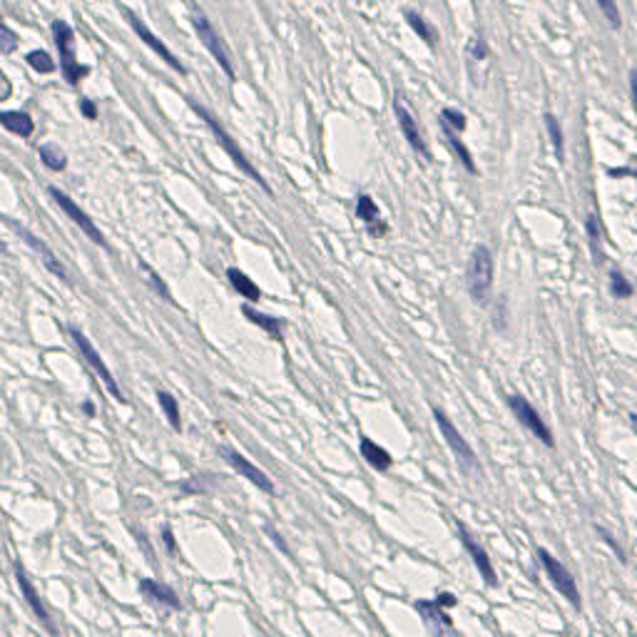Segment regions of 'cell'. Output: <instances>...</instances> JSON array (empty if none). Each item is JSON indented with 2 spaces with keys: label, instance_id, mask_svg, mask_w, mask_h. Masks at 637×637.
Listing matches in <instances>:
<instances>
[{
  "label": "cell",
  "instance_id": "cell-30",
  "mask_svg": "<svg viewBox=\"0 0 637 637\" xmlns=\"http://www.w3.org/2000/svg\"><path fill=\"white\" fill-rule=\"evenodd\" d=\"M441 125L451 127V130H455V132H463V130H466V125H468V119H466V115H463L461 110L444 108V110H441Z\"/></svg>",
  "mask_w": 637,
  "mask_h": 637
},
{
  "label": "cell",
  "instance_id": "cell-27",
  "mask_svg": "<svg viewBox=\"0 0 637 637\" xmlns=\"http://www.w3.org/2000/svg\"><path fill=\"white\" fill-rule=\"evenodd\" d=\"M40 159H43V165L50 167L52 172H63L65 165H68V157H65V152L57 145H43L40 147Z\"/></svg>",
  "mask_w": 637,
  "mask_h": 637
},
{
  "label": "cell",
  "instance_id": "cell-13",
  "mask_svg": "<svg viewBox=\"0 0 637 637\" xmlns=\"http://www.w3.org/2000/svg\"><path fill=\"white\" fill-rule=\"evenodd\" d=\"M458 535H461V543H463V548L468 550V555H471L473 565L478 568V573L483 575L485 585L495 587V585H498V575H495L493 560H490L488 552L483 550V546H478L476 538H473V535L468 533L466 525H463V523H458Z\"/></svg>",
  "mask_w": 637,
  "mask_h": 637
},
{
  "label": "cell",
  "instance_id": "cell-8",
  "mask_svg": "<svg viewBox=\"0 0 637 637\" xmlns=\"http://www.w3.org/2000/svg\"><path fill=\"white\" fill-rule=\"evenodd\" d=\"M122 15H125V20H127V23H130V28L135 30V35H137V38H140V40H142V43L149 47V50H154V52H157V55L162 57V60H165V63L170 65V68L175 70V73H180V75H187V68H184V65H182V60H180V57H177L175 52H172L170 47H167L165 43H162V40H159L157 35H154L152 30H149L147 25L142 23V17L137 15L135 10H130V8H122Z\"/></svg>",
  "mask_w": 637,
  "mask_h": 637
},
{
  "label": "cell",
  "instance_id": "cell-21",
  "mask_svg": "<svg viewBox=\"0 0 637 637\" xmlns=\"http://www.w3.org/2000/svg\"><path fill=\"white\" fill-rule=\"evenodd\" d=\"M227 279H229V284L237 289L239 296H244V299H249V302H259L262 289H259V286H256L254 281H251V279L242 272V269H237V267L227 269Z\"/></svg>",
  "mask_w": 637,
  "mask_h": 637
},
{
  "label": "cell",
  "instance_id": "cell-25",
  "mask_svg": "<svg viewBox=\"0 0 637 637\" xmlns=\"http://www.w3.org/2000/svg\"><path fill=\"white\" fill-rule=\"evenodd\" d=\"M406 23H409L411 28H413V33L418 35V38H421L423 43H428L431 47L436 45V30H433L431 25H428L426 20H423V17L418 15L416 10H406Z\"/></svg>",
  "mask_w": 637,
  "mask_h": 637
},
{
  "label": "cell",
  "instance_id": "cell-24",
  "mask_svg": "<svg viewBox=\"0 0 637 637\" xmlns=\"http://www.w3.org/2000/svg\"><path fill=\"white\" fill-rule=\"evenodd\" d=\"M546 127H548V135H550V142H552V149H555L557 162H563L565 159V137H563V130H560V122H557L555 115L546 112Z\"/></svg>",
  "mask_w": 637,
  "mask_h": 637
},
{
  "label": "cell",
  "instance_id": "cell-10",
  "mask_svg": "<svg viewBox=\"0 0 637 637\" xmlns=\"http://www.w3.org/2000/svg\"><path fill=\"white\" fill-rule=\"evenodd\" d=\"M47 192H50V197L55 199V205L60 207V210H63L65 214L70 217V222H73V224H78V227L82 229V232H85L87 237H90L97 247H105V237H103V232H100V229H97V224L90 219V214H85V210H82V207H80L78 202H75V199H70L68 194H65V192H60V189H57V187H50V189H47Z\"/></svg>",
  "mask_w": 637,
  "mask_h": 637
},
{
  "label": "cell",
  "instance_id": "cell-7",
  "mask_svg": "<svg viewBox=\"0 0 637 637\" xmlns=\"http://www.w3.org/2000/svg\"><path fill=\"white\" fill-rule=\"evenodd\" d=\"M508 406H511V411H513V416L518 418V423L528 428V431L533 433V436L538 438L543 446H548V448L555 446V438H552L550 426H548V423L543 421V416L528 404V398L520 396V393H515V396L508 398Z\"/></svg>",
  "mask_w": 637,
  "mask_h": 637
},
{
  "label": "cell",
  "instance_id": "cell-20",
  "mask_svg": "<svg viewBox=\"0 0 637 637\" xmlns=\"http://www.w3.org/2000/svg\"><path fill=\"white\" fill-rule=\"evenodd\" d=\"M0 125L6 127L8 132L17 137H30L35 132V122L28 112L23 110H10V112H0Z\"/></svg>",
  "mask_w": 637,
  "mask_h": 637
},
{
  "label": "cell",
  "instance_id": "cell-34",
  "mask_svg": "<svg viewBox=\"0 0 637 637\" xmlns=\"http://www.w3.org/2000/svg\"><path fill=\"white\" fill-rule=\"evenodd\" d=\"M142 269H145V272H147L149 281H152V284L157 286V291H159V294H162V296H165V299H167V302H170V299H172V296H170V291H167V286L162 284V281H159V277H157V274H154L152 269H147V267H145V264H142Z\"/></svg>",
  "mask_w": 637,
  "mask_h": 637
},
{
  "label": "cell",
  "instance_id": "cell-35",
  "mask_svg": "<svg viewBox=\"0 0 637 637\" xmlns=\"http://www.w3.org/2000/svg\"><path fill=\"white\" fill-rule=\"evenodd\" d=\"M80 110H82V115H85L87 119H97V108L92 100H87V97H82L80 100Z\"/></svg>",
  "mask_w": 637,
  "mask_h": 637
},
{
  "label": "cell",
  "instance_id": "cell-17",
  "mask_svg": "<svg viewBox=\"0 0 637 637\" xmlns=\"http://www.w3.org/2000/svg\"><path fill=\"white\" fill-rule=\"evenodd\" d=\"M356 217L369 227V232L374 234V237H383V234L388 232V227L381 222L379 205H376L374 197H369V194H358L356 197Z\"/></svg>",
  "mask_w": 637,
  "mask_h": 637
},
{
  "label": "cell",
  "instance_id": "cell-36",
  "mask_svg": "<svg viewBox=\"0 0 637 637\" xmlns=\"http://www.w3.org/2000/svg\"><path fill=\"white\" fill-rule=\"evenodd\" d=\"M13 95V85H10V80L6 78V73L0 70V103L3 100H8V97Z\"/></svg>",
  "mask_w": 637,
  "mask_h": 637
},
{
  "label": "cell",
  "instance_id": "cell-2",
  "mask_svg": "<svg viewBox=\"0 0 637 637\" xmlns=\"http://www.w3.org/2000/svg\"><path fill=\"white\" fill-rule=\"evenodd\" d=\"M52 30V40H55L57 52H60V70H63V78L68 85H80L82 80L90 75V65L78 63L75 57V33L70 28V23L65 20H52L50 25Z\"/></svg>",
  "mask_w": 637,
  "mask_h": 637
},
{
  "label": "cell",
  "instance_id": "cell-3",
  "mask_svg": "<svg viewBox=\"0 0 637 637\" xmlns=\"http://www.w3.org/2000/svg\"><path fill=\"white\" fill-rule=\"evenodd\" d=\"M493 279H495V262L493 254L485 244H478L471 254V262H468V291L476 302L485 304L488 302V294L493 289Z\"/></svg>",
  "mask_w": 637,
  "mask_h": 637
},
{
  "label": "cell",
  "instance_id": "cell-14",
  "mask_svg": "<svg viewBox=\"0 0 637 637\" xmlns=\"http://www.w3.org/2000/svg\"><path fill=\"white\" fill-rule=\"evenodd\" d=\"M13 229H15V232L20 234V237H23V242L30 247V249H33V251H38V256H40V259H43V264H45V267L50 269V274H55V277L60 279V281H70L68 272H65V267H63V264H60V259H57V256L52 254L50 249H47V244H45V242H43V239H38V237H35V234H30L28 229H25V227H20V224H17V222H13Z\"/></svg>",
  "mask_w": 637,
  "mask_h": 637
},
{
  "label": "cell",
  "instance_id": "cell-40",
  "mask_svg": "<svg viewBox=\"0 0 637 637\" xmlns=\"http://www.w3.org/2000/svg\"><path fill=\"white\" fill-rule=\"evenodd\" d=\"M630 426L637 431V413H630Z\"/></svg>",
  "mask_w": 637,
  "mask_h": 637
},
{
  "label": "cell",
  "instance_id": "cell-32",
  "mask_svg": "<svg viewBox=\"0 0 637 637\" xmlns=\"http://www.w3.org/2000/svg\"><path fill=\"white\" fill-rule=\"evenodd\" d=\"M610 291H613V296H617V299H630V296L635 294V286H632L620 272H613L610 274Z\"/></svg>",
  "mask_w": 637,
  "mask_h": 637
},
{
  "label": "cell",
  "instance_id": "cell-39",
  "mask_svg": "<svg viewBox=\"0 0 637 637\" xmlns=\"http://www.w3.org/2000/svg\"><path fill=\"white\" fill-rule=\"evenodd\" d=\"M165 543H167V548H175V541H172V533H170V530H165Z\"/></svg>",
  "mask_w": 637,
  "mask_h": 637
},
{
  "label": "cell",
  "instance_id": "cell-11",
  "mask_svg": "<svg viewBox=\"0 0 637 637\" xmlns=\"http://www.w3.org/2000/svg\"><path fill=\"white\" fill-rule=\"evenodd\" d=\"M219 453L224 455V461H227L229 466H232L234 471H237L242 478H247V481H249V483H254L256 488H259V490H264V493H269V495L274 493V483H272V481H269V476L262 471V468H256L254 463H249V461H247L244 455H242V453H237V451H234V448H227V446H219Z\"/></svg>",
  "mask_w": 637,
  "mask_h": 637
},
{
  "label": "cell",
  "instance_id": "cell-26",
  "mask_svg": "<svg viewBox=\"0 0 637 637\" xmlns=\"http://www.w3.org/2000/svg\"><path fill=\"white\" fill-rule=\"evenodd\" d=\"M157 398H159V406H162V411H165V416H167V421L172 423V428H175V431H182V416H180V404H177V398L167 391H159Z\"/></svg>",
  "mask_w": 637,
  "mask_h": 637
},
{
  "label": "cell",
  "instance_id": "cell-19",
  "mask_svg": "<svg viewBox=\"0 0 637 637\" xmlns=\"http://www.w3.org/2000/svg\"><path fill=\"white\" fill-rule=\"evenodd\" d=\"M358 448H361V455L366 458V463H369L371 468H376V471H388V468L393 466V458L391 453H388L386 448H381L379 444H374L371 438H361V444H358Z\"/></svg>",
  "mask_w": 637,
  "mask_h": 637
},
{
  "label": "cell",
  "instance_id": "cell-41",
  "mask_svg": "<svg viewBox=\"0 0 637 637\" xmlns=\"http://www.w3.org/2000/svg\"><path fill=\"white\" fill-rule=\"evenodd\" d=\"M0 249H6V244H3V242H0Z\"/></svg>",
  "mask_w": 637,
  "mask_h": 637
},
{
  "label": "cell",
  "instance_id": "cell-1",
  "mask_svg": "<svg viewBox=\"0 0 637 637\" xmlns=\"http://www.w3.org/2000/svg\"><path fill=\"white\" fill-rule=\"evenodd\" d=\"M189 108H192L194 112L199 115V117L205 119V122H207V127H210V130H212V135H214V140H217V142H219V147H222L224 152L229 154V159H232L234 165H237L239 170L244 172V175L249 177V180H254V182L259 184V187H262L264 192L269 194V197H272V187H269V184H267V180H264V177H262V172L256 170V167L251 165L249 159H247V154L242 152V147H239V145H237V140H234V137L229 135V132L224 130L222 125H219V119H217L214 115H212L207 108H202V105H199V103H194V100H189Z\"/></svg>",
  "mask_w": 637,
  "mask_h": 637
},
{
  "label": "cell",
  "instance_id": "cell-12",
  "mask_svg": "<svg viewBox=\"0 0 637 637\" xmlns=\"http://www.w3.org/2000/svg\"><path fill=\"white\" fill-rule=\"evenodd\" d=\"M393 112H396L398 127H401V132H404L406 142H409L416 152L421 154L423 159H431V149H428V145H426V137H423L421 127H418L416 117L411 115V110L401 103V97H396V103H393Z\"/></svg>",
  "mask_w": 637,
  "mask_h": 637
},
{
  "label": "cell",
  "instance_id": "cell-37",
  "mask_svg": "<svg viewBox=\"0 0 637 637\" xmlns=\"http://www.w3.org/2000/svg\"><path fill=\"white\" fill-rule=\"evenodd\" d=\"M471 55L476 57V60H483V57L488 55V50H485V43H481V40H478V43H473V45H471Z\"/></svg>",
  "mask_w": 637,
  "mask_h": 637
},
{
  "label": "cell",
  "instance_id": "cell-4",
  "mask_svg": "<svg viewBox=\"0 0 637 637\" xmlns=\"http://www.w3.org/2000/svg\"><path fill=\"white\" fill-rule=\"evenodd\" d=\"M189 17H192V25H194V30H197L199 40H202V45L210 50V55L214 57L217 65L224 70V75H227L229 80H234V63H232V55H229V47L222 40V35L217 33V28L210 23V17L199 10L197 6H192V15Z\"/></svg>",
  "mask_w": 637,
  "mask_h": 637
},
{
  "label": "cell",
  "instance_id": "cell-31",
  "mask_svg": "<svg viewBox=\"0 0 637 637\" xmlns=\"http://www.w3.org/2000/svg\"><path fill=\"white\" fill-rule=\"evenodd\" d=\"M17 45H20V38H17V33H13V30L3 23V10H0V52H3V55H10V52L17 50Z\"/></svg>",
  "mask_w": 637,
  "mask_h": 637
},
{
  "label": "cell",
  "instance_id": "cell-6",
  "mask_svg": "<svg viewBox=\"0 0 637 637\" xmlns=\"http://www.w3.org/2000/svg\"><path fill=\"white\" fill-rule=\"evenodd\" d=\"M538 560H541L543 570H546L548 580L552 583V587H555L573 608L580 610V590H578V583H575L573 573H570L555 555H550L546 548H538Z\"/></svg>",
  "mask_w": 637,
  "mask_h": 637
},
{
  "label": "cell",
  "instance_id": "cell-18",
  "mask_svg": "<svg viewBox=\"0 0 637 637\" xmlns=\"http://www.w3.org/2000/svg\"><path fill=\"white\" fill-rule=\"evenodd\" d=\"M140 590H142V595L147 597V600H152V603H157V605H165V608H172V610L182 608L177 592L172 590L170 585H165V583L152 580V578H145V580L140 583Z\"/></svg>",
  "mask_w": 637,
  "mask_h": 637
},
{
  "label": "cell",
  "instance_id": "cell-33",
  "mask_svg": "<svg viewBox=\"0 0 637 637\" xmlns=\"http://www.w3.org/2000/svg\"><path fill=\"white\" fill-rule=\"evenodd\" d=\"M597 8L603 10V15L608 17V23L613 25L615 30H620L622 25V17H620V10H617V3L615 0H595Z\"/></svg>",
  "mask_w": 637,
  "mask_h": 637
},
{
  "label": "cell",
  "instance_id": "cell-9",
  "mask_svg": "<svg viewBox=\"0 0 637 637\" xmlns=\"http://www.w3.org/2000/svg\"><path fill=\"white\" fill-rule=\"evenodd\" d=\"M70 336L75 339V344H78L80 353H82V358H85L87 364H90V369L95 371L97 376H100V381L105 383V388H108V391L112 393V398H117L119 404H125V396H122V391H119L117 381H115V376L110 374L108 364H105L103 356H100V353H97V349L90 344V339H87V336L82 334L80 329H75V326H70Z\"/></svg>",
  "mask_w": 637,
  "mask_h": 637
},
{
  "label": "cell",
  "instance_id": "cell-5",
  "mask_svg": "<svg viewBox=\"0 0 637 637\" xmlns=\"http://www.w3.org/2000/svg\"><path fill=\"white\" fill-rule=\"evenodd\" d=\"M433 418H436L438 431H441V436L446 438L448 448L453 451L455 461H458V466L463 468V473H481V466H478V458H476V451L468 446V441L463 438V433L458 431L453 423H451L448 416H446L441 409H433Z\"/></svg>",
  "mask_w": 637,
  "mask_h": 637
},
{
  "label": "cell",
  "instance_id": "cell-38",
  "mask_svg": "<svg viewBox=\"0 0 637 637\" xmlns=\"http://www.w3.org/2000/svg\"><path fill=\"white\" fill-rule=\"evenodd\" d=\"M630 95H632V108L637 112V70L630 73Z\"/></svg>",
  "mask_w": 637,
  "mask_h": 637
},
{
  "label": "cell",
  "instance_id": "cell-29",
  "mask_svg": "<svg viewBox=\"0 0 637 637\" xmlns=\"http://www.w3.org/2000/svg\"><path fill=\"white\" fill-rule=\"evenodd\" d=\"M25 63H28L30 68H33L35 73H40V75H47V73H52V70H55V63H52L50 52H45V50L28 52V55H25Z\"/></svg>",
  "mask_w": 637,
  "mask_h": 637
},
{
  "label": "cell",
  "instance_id": "cell-22",
  "mask_svg": "<svg viewBox=\"0 0 637 637\" xmlns=\"http://www.w3.org/2000/svg\"><path fill=\"white\" fill-rule=\"evenodd\" d=\"M242 312H244V316L249 318L251 324H256L262 331H267V334L272 336V339L281 342V318L267 316V314H259V312H254V309H249V307H244Z\"/></svg>",
  "mask_w": 637,
  "mask_h": 637
},
{
  "label": "cell",
  "instance_id": "cell-15",
  "mask_svg": "<svg viewBox=\"0 0 637 637\" xmlns=\"http://www.w3.org/2000/svg\"><path fill=\"white\" fill-rule=\"evenodd\" d=\"M15 578H17V585H20V590H23L25 603L30 605V610L35 613V617H38V620L43 622V627H45V630L55 632V627H52V620H50V615H47L45 605H43V600L38 597V590H35V585L30 583L28 573L23 570V563H20V560H15Z\"/></svg>",
  "mask_w": 637,
  "mask_h": 637
},
{
  "label": "cell",
  "instance_id": "cell-16",
  "mask_svg": "<svg viewBox=\"0 0 637 637\" xmlns=\"http://www.w3.org/2000/svg\"><path fill=\"white\" fill-rule=\"evenodd\" d=\"M416 610L423 615V622H426L433 632H438V635L453 630V620H451L448 613H446L448 608H444L438 600H418V603H416Z\"/></svg>",
  "mask_w": 637,
  "mask_h": 637
},
{
  "label": "cell",
  "instance_id": "cell-23",
  "mask_svg": "<svg viewBox=\"0 0 637 637\" xmlns=\"http://www.w3.org/2000/svg\"><path fill=\"white\" fill-rule=\"evenodd\" d=\"M441 127H444V125H441ZM444 135H446V142L451 145V149H453V152L458 154V159H461V165L466 167V170L471 172V175H476L478 170H476V162H473V154L468 152L466 145H463L461 140H458V135H461V132L451 130V127H444Z\"/></svg>",
  "mask_w": 637,
  "mask_h": 637
},
{
  "label": "cell",
  "instance_id": "cell-28",
  "mask_svg": "<svg viewBox=\"0 0 637 637\" xmlns=\"http://www.w3.org/2000/svg\"><path fill=\"white\" fill-rule=\"evenodd\" d=\"M585 232H587V244H590V251H592V256H595V262H603V251H600L603 237H600V227H597L595 214H590L585 219Z\"/></svg>",
  "mask_w": 637,
  "mask_h": 637
}]
</instances>
